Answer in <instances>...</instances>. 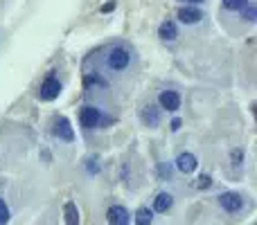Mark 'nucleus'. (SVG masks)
<instances>
[{
  "instance_id": "4be33fe9",
  "label": "nucleus",
  "mask_w": 257,
  "mask_h": 225,
  "mask_svg": "<svg viewBox=\"0 0 257 225\" xmlns=\"http://www.w3.org/2000/svg\"><path fill=\"white\" fill-rule=\"evenodd\" d=\"M183 3H190V5H199V3H203V0H183Z\"/></svg>"
},
{
  "instance_id": "7ed1b4c3",
  "label": "nucleus",
  "mask_w": 257,
  "mask_h": 225,
  "mask_svg": "<svg viewBox=\"0 0 257 225\" xmlns=\"http://www.w3.org/2000/svg\"><path fill=\"white\" fill-rule=\"evenodd\" d=\"M79 122L86 131H90V128L99 126V122H102V113H99V108H95V106H84L81 113H79Z\"/></svg>"
},
{
  "instance_id": "aec40b11",
  "label": "nucleus",
  "mask_w": 257,
  "mask_h": 225,
  "mask_svg": "<svg viewBox=\"0 0 257 225\" xmlns=\"http://www.w3.org/2000/svg\"><path fill=\"white\" fill-rule=\"evenodd\" d=\"M246 18H248V21H255V7H250V5H248V12H246Z\"/></svg>"
},
{
  "instance_id": "0eeeda50",
  "label": "nucleus",
  "mask_w": 257,
  "mask_h": 225,
  "mask_svg": "<svg viewBox=\"0 0 257 225\" xmlns=\"http://www.w3.org/2000/svg\"><path fill=\"white\" fill-rule=\"evenodd\" d=\"M106 216H108V223L111 225H128V221H131L128 212L122 207V205H113V207L106 212Z\"/></svg>"
},
{
  "instance_id": "f257e3e1",
  "label": "nucleus",
  "mask_w": 257,
  "mask_h": 225,
  "mask_svg": "<svg viewBox=\"0 0 257 225\" xmlns=\"http://www.w3.org/2000/svg\"><path fill=\"white\" fill-rule=\"evenodd\" d=\"M133 61V52L122 43H115L104 52V68L108 72H124Z\"/></svg>"
},
{
  "instance_id": "f3484780",
  "label": "nucleus",
  "mask_w": 257,
  "mask_h": 225,
  "mask_svg": "<svg viewBox=\"0 0 257 225\" xmlns=\"http://www.w3.org/2000/svg\"><path fill=\"white\" fill-rule=\"evenodd\" d=\"M210 185H212V178L210 176H201L199 178V189H208Z\"/></svg>"
},
{
  "instance_id": "a211bd4d",
  "label": "nucleus",
  "mask_w": 257,
  "mask_h": 225,
  "mask_svg": "<svg viewBox=\"0 0 257 225\" xmlns=\"http://www.w3.org/2000/svg\"><path fill=\"white\" fill-rule=\"evenodd\" d=\"M241 158H244V153H241V151H232V164H235V167H237V164H241Z\"/></svg>"
},
{
  "instance_id": "9d476101",
  "label": "nucleus",
  "mask_w": 257,
  "mask_h": 225,
  "mask_svg": "<svg viewBox=\"0 0 257 225\" xmlns=\"http://www.w3.org/2000/svg\"><path fill=\"white\" fill-rule=\"evenodd\" d=\"M140 117H142V124L145 126H151V128H156L160 124V111L156 106H145L142 108V113H140Z\"/></svg>"
},
{
  "instance_id": "ddd939ff",
  "label": "nucleus",
  "mask_w": 257,
  "mask_h": 225,
  "mask_svg": "<svg viewBox=\"0 0 257 225\" xmlns=\"http://www.w3.org/2000/svg\"><path fill=\"white\" fill-rule=\"evenodd\" d=\"M63 214H66V223L68 225H79V209H77L75 203H66Z\"/></svg>"
},
{
  "instance_id": "6e6552de",
  "label": "nucleus",
  "mask_w": 257,
  "mask_h": 225,
  "mask_svg": "<svg viewBox=\"0 0 257 225\" xmlns=\"http://www.w3.org/2000/svg\"><path fill=\"white\" fill-rule=\"evenodd\" d=\"M199 167V162H196V155H192V153H181L176 158V169L181 173H192L194 169Z\"/></svg>"
},
{
  "instance_id": "1a4fd4ad",
  "label": "nucleus",
  "mask_w": 257,
  "mask_h": 225,
  "mask_svg": "<svg viewBox=\"0 0 257 225\" xmlns=\"http://www.w3.org/2000/svg\"><path fill=\"white\" fill-rule=\"evenodd\" d=\"M203 18V14L196 7H181L178 9V21L185 23V25H196V23Z\"/></svg>"
},
{
  "instance_id": "dca6fc26",
  "label": "nucleus",
  "mask_w": 257,
  "mask_h": 225,
  "mask_svg": "<svg viewBox=\"0 0 257 225\" xmlns=\"http://www.w3.org/2000/svg\"><path fill=\"white\" fill-rule=\"evenodd\" d=\"M9 221V207L5 205V200L0 198V225H7Z\"/></svg>"
},
{
  "instance_id": "2eb2a0df",
  "label": "nucleus",
  "mask_w": 257,
  "mask_h": 225,
  "mask_svg": "<svg viewBox=\"0 0 257 225\" xmlns=\"http://www.w3.org/2000/svg\"><path fill=\"white\" fill-rule=\"evenodd\" d=\"M221 5L226 9H230V12H241V9L248 7V0H221Z\"/></svg>"
},
{
  "instance_id": "20e7f679",
  "label": "nucleus",
  "mask_w": 257,
  "mask_h": 225,
  "mask_svg": "<svg viewBox=\"0 0 257 225\" xmlns=\"http://www.w3.org/2000/svg\"><path fill=\"white\" fill-rule=\"evenodd\" d=\"M158 104L163 111H169V113H176L181 108V95L176 90H163L158 95Z\"/></svg>"
},
{
  "instance_id": "f8f14e48",
  "label": "nucleus",
  "mask_w": 257,
  "mask_h": 225,
  "mask_svg": "<svg viewBox=\"0 0 257 225\" xmlns=\"http://www.w3.org/2000/svg\"><path fill=\"white\" fill-rule=\"evenodd\" d=\"M172 203H174L172 194H158L156 196V200H154V209L156 212H160V214H165L169 207H172Z\"/></svg>"
},
{
  "instance_id": "9b49d317",
  "label": "nucleus",
  "mask_w": 257,
  "mask_h": 225,
  "mask_svg": "<svg viewBox=\"0 0 257 225\" xmlns=\"http://www.w3.org/2000/svg\"><path fill=\"white\" fill-rule=\"evenodd\" d=\"M158 36L163 41H167V43H172V41H176V36H178V32H176V25H174L172 21H165V23H160V27H158Z\"/></svg>"
},
{
  "instance_id": "6ab92c4d",
  "label": "nucleus",
  "mask_w": 257,
  "mask_h": 225,
  "mask_svg": "<svg viewBox=\"0 0 257 225\" xmlns=\"http://www.w3.org/2000/svg\"><path fill=\"white\" fill-rule=\"evenodd\" d=\"M113 9H115V0H111V3H106L102 7V14H108V12H113Z\"/></svg>"
},
{
  "instance_id": "423d86ee",
  "label": "nucleus",
  "mask_w": 257,
  "mask_h": 225,
  "mask_svg": "<svg viewBox=\"0 0 257 225\" xmlns=\"http://www.w3.org/2000/svg\"><path fill=\"white\" fill-rule=\"evenodd\" d=\"M54 135L59 137V140H63V142H72L75 140V131H72V126H70V122H68L66 117H57L54 119Z\"/></svg>"
},
{
  "instance_id": "39448f33",
  "label": "nucleus",
  "mask_w": 257,
  "mask_h": 225,
  "mask_svg": "<svg viewBox=\"0 0 257 225\" xmlns=\"http://www.w3.org/2000/svg\"><path fill=\"white\" fill-rule=\"evenodd\" d=\"M219 205H221L226 212L235 214V212H239V209L244 207V198H241L239 194H235V191H226V194L219 196Z\"/></svg>"
},
{
  "instance_id": "f03ea898",
  "label": "nucleus",
  "mask_w": 257,
  "mask_h": 225,
  "mask_svg": "<svg viewBox=\"0 0 257 225\" xmlns=\"http://www.w3.org/2000/svg\"><path fill=\"white\" fill-rule=\"evenodd\" d=\"M59 95H61V84H59L57 77L50 75L48 79L41 84V88H39V99H41V102H54Z\"/></svg>"
},
{
  "instance_id": "412c9836",
  "label": "nucleus",
  "mask_w": 257,
  "mask_h": 225,
  "mask_svg": "<svg viewBox=\"0 0 257 225\" xmlns=\"http://www.w3.org/2000/svg\"><path fill=\"white\" fill-rule=\"evenodd\" d=\"M178 128H181V119H174V122H172V131H178Z\"/></svg>"
},
{
  "instance_id": "4468645a",
  "label": "nucleus",
  "mask_w": 257,
  "mask_h": 225,
  "mask_svg": "<svg viewBox=\"0 0 257 225\" xmlns=\"http://www.w3.org/2000/svg\"><path fill=\"white\" fill-rule=\"evenodd\" d=\"M151 218H154V214L149 207H140L136 212V225H151Z\"/></svg>"
}]
</instances>
